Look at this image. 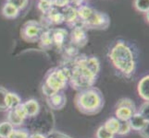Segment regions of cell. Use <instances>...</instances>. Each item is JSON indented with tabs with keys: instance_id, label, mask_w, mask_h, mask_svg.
I'll list each match as a JSON object with an SVG mask.
<instances>
[{
	"instance_id": "22",
	"label": "cell",
	"mask_w": 149,
	"mask_h": 138,
	"mask_svg": "<svg viewBox=\"0 0 149 138\" xmlns=\"http://www.w3.org/2000/svg\"><path fill=\"white\" fill-rule=\"evenodd\" d=\"M14 130V126L8 122H0V138H8Z\"/></svg>"
},
{
	"instance_id": "2",
	"label": "cell",
	"mask_w": 149,
	"mask_h": 138,
	"mask_svg": "<svg viewBox=\"0 0 149 138\" xmlns=\"http://www.w3.org/2000/svg\"><path fill=\"white\" fill-rule=\"evenodd\" d=\"M109 58L115 69L123 76L130 78L134 75L137 57L132 45L124 40H118L109 51Z\"/></svg>"
},
{
	"instance_id": "30",
	"label": "cell",
	"mask_w": 149,
	"mask_h": 138,
	"mask_svg": "<svg viewBox=\"0 0 149 138\" xmlns=\"http://www.w3.org/2000/svg\"><path fill=\"white\" fill-rule=\"evenodd\" d=\"M7 3L13 5L14 7H16L19 10V9H23L27 6L28 0H7Z\"/></svg>"
},
{
	"instance_id": "31",
	"label": "cell",
	"mask_w": 149,
	"mask_h": 138,
	"mask_svg": "<svg viewBox=\"0 0 149 138\" xmlns=\"http://www.w3.org/2000/svg\"><path fill=\"white\" fill-rule=\"evenodd\" d=\"M47 138H71L60 132H51L47 135Z\"/></svg>"
},
{
	"instance_id": "10",
	"label": "cell",
	"mask_w": 149,
	"mask_h": 138,
	"mask_svg": "<svg viewBox=\"0 0 149 138\" xmlns=\"http://www.w3.org/2000/svg\"><path fill=\"white\" fill-rule=\"evenodd\" d=\"M62 15L64 18V22H66L70 27L73 28L75 26H81V20L78 18L76 8L70 6V5L63 8Z\"/></svg>"
},
{
	"instance_id": "11",
	"label": "cell",
	"mask_w": 149,
	"mask_h": 138,
	"mask_svg": "<svg viewBox=\"0 0 149 138\" xmlns=\"http://www.w3.org/2000/svg\"><path fill=\"white\" fill-rule=\"evenodd\" d=\"M68 36H69V33L66 30V29H63V28L52 29L53 44L56 48H58V49L64 48Z\"/></svg>"
},
{
	"instance_id": "26",
	"label": "cell",
	"mask_w": 149,
	"mask_h": 138,
	"mask_svg": "<svg viewBox=\"0 0 149 138\" xmlns=\"http://www.w3.org/2000/svg\"><path fill=\"white\" fill-rule=\"evenodd\" d=\"M96 138H114V135H112L111 133L107 131L104 125L100 126L96 131Z\"/></svg>"
},
{
	"instance_id": "32",
	"label": "cell",
	"mask_w": 149,
	"mask_h": 138,
	"mask_svg": "<svg viewBox=\"0 0 149 138\" xmlns=\"http://www.w3.org/2000/svg\"><path fill=\"white\" fill-rule=\"evenodd\" d=\"M53 5L56 8H65L70 5V0H53Z\"/></svg>"
},
{
	"instance_id": "14",
	"label": "cell",
	"mask_w": 149,
	"mask_h": 138,
	"mask_svg": "<svg viewBox=\"0 0 149 138\" xmlns=\"http://www.w3.org/2000/svg\"><path fill=\"white\" fill-rule=\"evenodd\" d=\"M137 91L138 94L141 98L145 100H149V76H145L143 78L139 81L137 86Z\"/></svg>"
},
{
	"instance_id": "24",
	"label": "cell",
	"mask_w": 149,
	"mask_h": 138,
	"mask_svg": "<svg viewBox=\"0 0 149 138\" xmlns=\"http://www.w3.org/2000/svg\"><path fill=\"white\" fill-rule=\"evenodd\" d=\"M134 7L138 11L143 13H148L149 0H134Z\"/></svg>"
},
{
	"instance_id": "34",
	"label": "cell",
	"mask_w": 149,
	"mask_h": 138,
	"mask_svg": "<svg viewBox=\"0 0 149 138\" xmlns=\"http://www.w3.org/2000/svg\"><path fill=\"white\" fill-rule=\"evenodd\" d=\"M84 0H70V4L72 5V7L74 8H79L83 5Z\"/></svg>"
},
{
	"instance_id": "1",
	"label": "cell",
	"mask_w": 149,
	"mask_h": 138,
	"mask_svg": "<svg viewBox=\"0 0 149 138\" xmlns=\"http://www.w3.org/2000/svg\"><path fill=\"white\" fill-rule=\"evenodd\" d=\"M69 69V84L76 91L94 87L100 72V62L95 55L78 54Z\"/></svg>"
},
{
	"instance_id": "17",
	"label": "cell",
	"mask_w": 149,
	"mask_h": 138,
	"mask_svg": "<svg viewBox=\"0 0 149 138\" xmlns=\"http://www.w3.org/2000/svg\"><path fill=\"white\" fill-rule=\"evenodd\" d=\"M128 122H129V124H130L131 129L135 130V131H139L141 128H143V126L145 125L148 121L143 119L138 112H135V113L132 114V116L131 117L130 120Z\"/></svg>"
},
{
	"instance_id": "7",
	"label": "cell",
	"mask_w": 149,
	"mask_h": 138,
	"mask_svg": "<svg viewBox=\"0 0 149 138\" xmlns=\"http://www.w3.org/2000/svg\"><path fill=\"white\" fill-rule=\"evenodd\" d=\"M70 44L73 45L77 49L84 47L88 43V36H87L86 30L81 26L73 27L70 35Z\"/></svg>"
},
{
	"instance_id": "20",
	"label": "cell",
	"mask_w": 149,
	"mask_h": 138,
	"mask_svg": "<svg viewBox=\"0 0 149 138\" xmlns=\"http://www.w3.org/2000/svg\"><path fill=\"white\" fill-rule=\"evenodd\" d=\"M94 8H90L89 6H86V5H81V7L77 8V14H78V18L81 22L85 21V20L88 19L91 15L93 14Z\"/></svg>"
},
{
	"instance_id": "19",
	"label": "cell",
	"mask_w": 149,
	"mask_h": 138,
	"mask_svg": "<svg viewBox=\"0 0 149 138\" xmlns=\"http://www.w3.org/2000/svg\"><path fill=\"white\" fill-rule=\"evenodd\" d=\"M22 103L20 98L17 95L13 93V92L8 91L6 94V106L8 108V111L10 109H13L15 107H17L19 104Z\"/></svg>"
},
{
	"instance_id": "28",
	"label": "cell",
	"mask_w": 149,
	"mask_h": 138,
	"mask_svg": "<svg viewBox=\"0 0 149 138\" xmlns=\"http://www.w3.org/2000/svg\"><path fill=\"white\" fill-rule=\"evenodd\" d=\"M148 107H149V103H148V101H145L141 105V107L139 108V110H138V112L143 119L148 121L149 119V110H148Z\"/></svg>"
},
{
	"instance_id": "15",
	"label": "cell",
	"mask_w": 149,
	"mask_h": 138,
	"mask_svg": "<svg viewBox=\"0 0 149 138\" xmlns=\"http://www.w3.org/2000/svg\"><path fill=\"white\" fill-rule=\"evenodd\" d=\"M45 16H47V21L48 22V26L49 25H59L64 22L62 13L59 12L55 7Z\"/></svg>"
},
{
	"instance_id": "12",
	"label": "cell",
	"mask_w": 149,
	"mask_h": 138,
	"mask_svg": "<svg viewBox=\"0 0 149 138\" xmlns=\"http://www.w3.org/2000/svg\"><path fill=\"white\" fill-rule=\"evenodd\" d=\"M135 112H136V108H132V107L126 106V105L117 104L115 115L116 118L120 122H123V121H129L132 114L135 113Z\"/></svg>"
},
{
	"instance_id": "35",
	"label": "cell",
	"mask_w": 149,
	"mask_h": 138,
	"mask_svg": "<svg viewBox=\"0 0 149 138\" xmlns=\"http://www.w3.org/2000/svg\"><path fill=\"white\" fill-rule=\"evenodd\" d=\"M28 138H47V136L42 134H33V135H29Z\"/></svg>"
},
{
	"instance_id": "16",
	"label": "cell",
	"mask_w": 149,
	"mask_h": 138,
	"mask_svg": "<svg viewBox=\"0 0 149 138\" xmlns=\"http://www.w3.org/2000/svg\"><path fill=\"white\" fill-rule=\"evenodd\" d=\"M25 112L27 117H34L36 116L40 111V105L38 101L35 100H29L23 103Z\"/></svg>"
},
{
	"instance_id": "9",
	"label": "cell",
	"mask_w": 149,
	"mask_h": 138,
	"mask_svg": "<svg viewBox=\"0 0 149 138\" xmlns=\"http://www.w3.org/2000/svg\"><path fill=\"white\" fill-rule=\"evenodd\" d=\"M47 103L51 110L61 111L67 104V98L63 91H58L47 98Z\"/></svg>"
},
{
	"instance_id": "29",
	"label": "cell",
	"mask_w": 149,
	"mask_h": 138,
	"mask_svg": "<svg viewBox=\"0 0 149 138\" xmlns=\"http://www.w3.org/2000/svg\"><path fill=\"white\" fill-rule=\"evenodd\" d=\"M29 133L26 130H13L8 138H28Z\"/></svg>"
},
{
	"instance_id": "3",
	"label": "cell",
	"mask_w": 149,
	"mask_h": 138,
	"mask_svg": "<svg viewBox=\"0 0 149 138\" xmlns=\"http://www.w3.org/2000/svg\"><path fill=\"white\" fill-rule=\"evenodd\" d=\"M74 104L81 113L84 115H95L103 110L105 99L99 89L95 87L78 91L75 95Z\"/></svg>"
},
{
	"instance_id": "18",
	"label": "cell",
	"mask_w": 149,
	"mask_h": 138,
	"mask_svg": "<svg viewBox=\"0 0 149 138\" xmlns=\"http://www.w3.org/2000/svg\"><path fill=\"white\" fill-rule=\"evenodd\" d=\"M19 10L16 7H14L13 5L9 3L5 4L2 8L3 16L7 19H16L19 16Z\"/></svg>"
},
{
	"instance_id": "25",
	"label": "cell",
	"mask_w": 149,
	"mask_h": 138,
	"mask_svg": "<svg viewBox=\"0 0 149 138\" xmlns=\"http://www.w3.org/2000/svg\"><path fill=\"white\" fill-rule=\"evenodd\" d=\"M8 90L3 88V87H0V111H7L8 108L6 106V94H7Z\"/></svg>"
},
{
	"instance_id": "23",
	"label": "cell",
	"mask_w": 149,
	"mask_h": 138,
	"mask_svg": "<svg viewBox=\"0 0 149 138\" xmlns=\"http://www.w3.org/2000/svg\"><path fill=\"white\" fill-rule=\"evenodd\" d=\"M53 8H54V5L51 1H48V0H39L38 8L41 10V12L43 14L47 15Z\"/></svg>"
},
{
	"instance_id": "8",
	"label": "cell",
	"mask_w": 149,
	"mask_h": 138,
	"mask_svg": "<svg viewBox=\"0 0 149 138\" xmlns=\"http://www.w3.org/2000/svg\"><path fill=\"white\" fill-rule=\"evenodd\" d=\"M8 122L9 124H11L13 126H19L22 125L25 119L27 118L26 112H25V109L23 103L19 104L17 107H15L13 109H10L8 111Z\"/></svg>"
},
{
	"instance_id": "13",
	"label": "cell",
	"mask_w": 149,
	"mask_h": 138,
	"mask_svg": "<svg viewBox=\"0 0 149 138\" xmlns=\"http://www.w3.org/2000/svg\"><path fill=\"white\" fill-rule=\"evenodd\" d=\"M39 46L43 50H50L53 47V39H52V29L44 30L39 38Z\"/></svg>"
},
{
	"instance_id": "4",
	"label": "cell",
	"mask_w": 149,
	"mask_h": 138,
	"mask_svg": "<svg viewBox=\"0 0 149 138\" xmlns=\"http://www.w3.org/2000/svg\"><path fill=\"white\" fill-rule=\"evenodd\" d=\"M69 83V69L63 67H53L45 75L42 82V92L47 97L62 91Z\"/></svg>"
},
{
	"instance_id": "27",
	"label": "cell",
	"mask_w": 149,
	"mask_h": 138,
	"mask_svg": "<svg viewBox=\"0 0 149 138\" xmlns=\"http://www.w3.org/2000/svg\"><path fill=\"white\" fill-rule=\"evenodd\" d=\"M131 130L132 129H131L129 122H128V121H123V122H120V128H119V131H118L117 134L120 135H125L127 134H129Z\"/></svg>"
},
{
	"instance_id": "6",
	"label": "cell",
	"mask_w": 149,
	"mask_h": 138,
	"mask_svg": "<svg viewBox=\"0 0 149 138\" xmlns=\"http://www.w3.org/2000/svg\"><path fill=\"white\" fill-rule=\"evenodd\" d=\"M109 24L110 19L109 15L95 9H94L93 14L88 19L84 22L81 21V26L84 30H107L109 27Z\"/></svg>"
},
{
	"instance_id": "33",
	"label": "cell",
	"mask_w": 149,
	"mask_h": 138,
	"mask_svg": "<svg viewBox=\"0 0 149 138\" xmlns=\"http://www.w3.org/2000/svg\"><path fill=\"white\" fill-rule=\"evenodd\" d=\"M148 127H149V122L143 126V128L139 130V134L143 138H148Z\"/></svg>"
},
{
	"instance_id": "5",
	"label": "cell",
	"mask_w": 149,
	"mask_h": 138,
	"mask_svg": "<svg viewBox=\"0 0 149 138\" xmlns=\"http://www.w3.org/2000/svg\"><path fill=\"white\" fill-rule=\"evenodd\" d=\"M44 27L42 23L36 20H28L27 22H25L22 29H20V38H22L24 42L34 43H38L39 38L41 34L44 32Z\"/></svg>"
},
{
	"instance_id": "21",
	"label": "cell",
	"mask_w": 149,
	"mask_h": 138,
	"mask_svg": "<svg viewBox=\"0 0 149 138\" xmlns=\"http://www.w3.org/2000/svg\"><path fill=\"white\" fill-rule=\"evenodd\" d=\"M120 122L115 117H111V118L107 119L104 124V127L109 131V133H111L112 135H116L118 131H119L120 128Z\"/></svg>"
}]
</instances>
